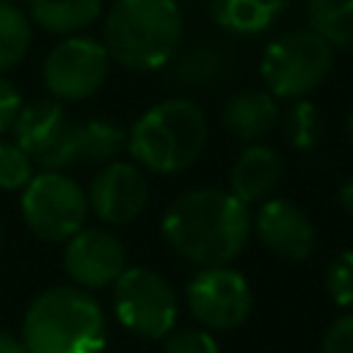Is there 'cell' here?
Returning a JSON list of instances; mask_svg holds the SVG:
<instances>
[{"instance_id": "1", "label": "cell", "mask_w": 353, "mask_h": 353, "mask_svg": "<svg viewBox=\"0 0 353 353\" xmlns=\"http://www.w3.org/2000/svg\"><path fill=\"white\" fill-rule=\"evenodd\" d=\"M163 234L165 243L193 265H229L251 237V212L232 190L193 188L165 210Z\"/></svg>"}, {"instance_id": "2", "label": "cell", "mask_w": 353, "mask_h": 353, "mask_svg": "<svg viewBox=\"0 0 353 353\" xmlns=\"http://www.w3.org/2000/svg\"><path fill=\"white\" fill-rule=\"evenodd\" d=\"M179 0H113L102 14V44L127 72H157L182 47Z\"/></svg>"}, {"instance_id": "3", "label": "cell", "mask_w": 353, "mask_h": 353, "mask_svg": "<svg viewBox=\"0 0 353 353\" xmlns=\"http://www.w3.org/2000/svg\"><path fill=\"white\" fill-rule=\"evenodd\" d=\"M105 339V312L83 287H50L30 301L22 317L28 353H102Z\"/></svg>"}, {"instance_id": "4", "label": "cell", "mask_w": 353, "mask_h": 353, "mask_svg": "<svg viewBox=\"0 0 353 353\" xmlns=\"http://www.w3.org/2000/svg\"><path fill=\"white\" fill-rule=\"evenodd\" d=\"M207 141V116L185 97H171L152 105L127 132L130 154L154 174H179L190 168L201 157Z\"/></svg>"}, {"instance_id": "5", "label": "cell", "mask_w": 353, "mask_h": 353, "mask_svg": "<svg viewBox=\"0 0 353 353\" xmlns=\"http://www.w3.org/2000/svg\"><path fill=\"white\" fill-rule=\"evenodd\" d=\"M331 66L334 47L312 28H303L281 33L265 47L259 74L276 99H301L328 77Z\"/></svg>"}, {"instance_id": "6", "label": "cell", "mask_w": 353, "mask_h": 353, "mask_svg": "<svg viewBox=\"0 0 353 353\" xmlns=\"http://www.w3.org/2000/svg\"><path fill=\"white\" fill-rule=\"evenodd\" d=\"M88 193L61 171L33 174L22 188L25 226L44 243H66L85 226Z\"/></svg>"}, {"instance_id": "7", "label": "cell", "mask_w": 353, "mask_h": 353, "mask_svg": "<svg viewBox=\"0 0 353 353\" xmlns=\"http://www.w3.org/2000/svg\"><path fill=\"white\" fill-rule=\"evenodd\" d=\"M113 309L119 323L143 339H163L176 325V292L152 268H124L113 281Z\"/></svg>"}, {"instance_id": "8", "label": "cell", "mask_w": 353, "mask_h": 353, "mask_svg": "<svg viewBox=\"0 0 353 353\" xmlns=\"http://www.w3.org/2000/svg\"><path fill=\"white\" fill-rule=\"evenodd\" d=\"M110 52L94 36H61L41 63V77L58 102H80L94 97L110 72Z\"/></svg>"}, {"instance_id": "9", "label": "cell", "mask_w": 353, "mask_h": 353, "mask_svg": "<svg viewBox=\"0 0 353 353\" xmlns=\"http://www.w3.org/2000/svg\"><path fill=\"white\" fill-rule=\"evenodd\" d=\"M74 124L77 121L66 119L63 105L50 97L22 105L11 132L36 165H41L44 171H63L66 165L77 163Z\"/></svg>"}, {"instance_id": "10", "label": "cell", "mask_w": 353, "mask_h": 353, "mask_svg": "<svg viewBox=\"0 0 353 353\" xmlns=\"http://www.w3.org/2000/svg\"><path fill=\"white\" fill-rule=\"evenodd\" d=\"M188 309L190 314L210 331H232L243 325L251 314V290L243 273L226 265L201 268L188 290Z\"/></svg>"}, {"instance_id": "11", "label": "cell", "mask_w": 353, "mask_h": 353, "mask_svg": "<svg viewBox=\"0 0 353 353\" xmlns=\"http://www.w3.org/2000/svg\"><path fill=\"white\" fill-rule=\"evenodd\" d=\"M127 268V251L110 229H80L66 240L63 270L83 290L113 287Z\"/></svg>"}, {"instance_id": "12", "label": "cell", "mask_w": 353, "mask_h": 353, "mask_svg": "<svg viewBox=\"0 0 353 353\" xmlns=\"http://www.w3.org/2000/svg\"><path fill=\"white\" fill-rule=\"evenodd\" d=\"M146 201H149V185L143 171L124 160L105 163L88 188L91 212L110 226L132 223L143 212Z\"/></svg>"}, {"instance_id": "13", "label": "cell", "mask_w": 353, "mask_h": 353, "mask_svg": "<svg viewBox=\"0 0 353 353\" xmlns=\"http://www.w3.org/2000/svg\"><path fill=\"white\" fill-rule=\"evenodd\" d=\"M251 226L259 243L281 259L301 262L314 251V226L309 215L287 199H265Z\"/></svg>"}, {"instance_id": "14", "label": "cell", "mask_w": 353, "mask_h": 353, "mask_svg": "<svg viewBox=\"0 0 353 353\" xmlns=\"http://www.w3.org/2000/svg\"><path fill=\"white\" fill-rule=\"evenodd\" d=\"M221 121L226 132L237 141L254 143L262 141L279 121V105L276 97L265 88H240L234 91L221 113Z\"/></svg>"}, {"instance_id": "15", "label": "cell", "mask_w": 353, "mask_h": 353, "mask_svg": "<svg viewBox=\"0 0 353 353\" xmlns=\"http://www.w3.org/2000/svg\"><path fill=\"white\" fill-rule=\"evenodd\" d=\"M279 179H281L279 154L268 143L254 141L237 154V160L232 165V174H229V188L240 201L256 204V201L270 199Z\"/></svg>"}, {"instance_id": "16", "label": "cell", "mask_w": 353, "mask_h": 353, "mask_svg": "<svg viewBox=\"0 0 353 353\" xmlns=\"http://www.w3.org/2000/svg\"><path fill=\"white\" fill-rule=\"evenodd\" d=\"M165 66H168L171 83L182 88L218 85L229 74V58L212 41H196L190 47H179Z\"/></svg>"}, {"instance_id": "17", "label": "cell", "mask_w": 353, "mask_h": 353, "mask_svg": "<svg viewBox=\"0 0 353 353\" xmlns=\"http://www.w3.org/2000/svg\"><path fill=\"white\" fill-rule=\"evenodd\" d=\"M290 0H210L212 22L234 36H262L287 11Z\"/></svg>"}, {"instance_id": "18", "label": "cell", "mask_w": 353, "mask_h": 353, "mask_svg": "<svg viewBox=\"0 0 353 353\" xmlns=\"http://www.w3.org/2000/svg\"><path fill=\"white\" fill-rule=\"evenodd\" d=\"M105 14V0H28V17L47 33L74 36Z\"/></svg>"}, {"instance_id": "19", "label": "cell", "mask_w": 353, "mask_h": 353, "mask_svg": "<svg viewBox=\"0 0 353 353\" xmlns=\"http://www.w3.org/2000/svg\"><path fill=\"white\" fill-rule=\"evenodd\" d=\"M77 163H110L127 146V130L110 119H85L74 124Z\"/></svg>"}, {"instance_id": "20", "label": "cell", "mask_w": 353, "mask_h": 353, "mask_svg": "<svg viewBox=\"0 0 353 353\" xmlns=\"http://www.w3.org/2000/svg\"><path fill=\"white\" fill-rule=\"evenodd\" d=\"M33 47V19L14 3H0V74L19 66Z\"/></svg>"}, {"instance_id": "21", "label": "cell", "mask_w": 353, "mask_h": 353, "mask_svg": "<svg viewBox=\"0 0 353 353\" xmlns=\"http://www.w3.org/2000/svg\"><path fill=\"white\" fill-rule=\"evenodd\" d=\"M309 28L331 47L353 44V0H306Z\"/></svg>"}, {"instance_id": "22", "label": "cell", "mask_w": 353, "mask_h": 353, "mask_svg": "<svg viewBox=\"0 0 353 353\" xmlns=\"http://www.w3.org/2000/svg\"><path fill=\"white\" fill-rule=\"evenodd\" d=\"M284 132L287 141L295 149H312L320 138V116L317 108L309 99H292V108L284 116Z\"/></svg>"}, {"instance_id": "23", "label": "cell", "mask_w": 353, "mask_h": 353, "mask_svg": "<svg viewBox=\"0 0 353 353\" xmlns=\"http://www.w3.org/2000/svg\"><path fill=\"white\" fill-rule=\"evenodd\" d=\"M33 176V160L17 141H0V190H22Z\"/></svg>"}, {"instance_id": "24", "label": "cell", "mask_w": 353, "mask_h": 353, "mask_svg": "<svg viewBox=\"0 0 353 353\" xmlns=\"http://www.w3.org/2000/svg\"><path fill=\"white\" fill-rule=\"evenodd\" d=\"M325 290L342 309L353 306V251L336 254L325 268Z\"/></svg>"}, {"instance_id": "25", "label": "cell", "mask_w": 353, "mask_h": 353, "mask_svg": "<svg viewBox=\"0 0 353 353\" xmlns=\"http://www.w3.org/2000/svg\"><path fill=\"white\" fill-rule=\"evenodd\" d=\"M165 353H218V342L210 328H171L165 336Z\"/></svg>"}, {"instance_id": "26", "label": "cell", "mask_w": 353, "mask_h": 353, "mask_svg": "<svg viewBox=\"0 0 353 353\" xmlns=\"http://www.w3.org/2000/svg\"><path fill=\"white\" fill-rule=\"evenodd\" d=\"M320 353H353V312L328 325Z\"/></svg>"}, {"instance_id": "27", "label": "cell", "mask_w": 353, "mask_h": 353, "mask_svg": "<svg viewBox=\"0 0 353 353\" xmlns=\"http://www.w3.org/2000/svg\"><path fill=\"white\" fill-rule=\"evenodd\" d=\"M19 108H22V97H19L17 85L0 74V135L14 127Z\"/></svg>"}, {"instance_id": "28", "label": "cell", "mask_w": 353, "mask_h": 353, "mask_svg": "<svg viewBox=\"0 0 353 353\" xmlns=\"http://www.w3.org/2000/svg\"><path fill=\"white\" fill-rule=\"evenodd\" d=\"M0 353H28V350H25L22 339H17V336H11L8 331L0 328Z\"/></svg>"}, {"instance_id": "29", "label": "cell", "mask_w": 353, "mask_h": 353, "mask_svg": "<svg viewBox=\"0 0 353 353\" xmlns=\"http://www.w3.org/2000/svg\"><path fill=\"white\" fill-rule=\"evenodd\" d=\"M339 201H342V207L353 215V176L342 182V188H339Z\"/></svg>"}, {"instance_id": "30", "label": "cell", "mask_w": 353, "mask_h": 353, "mask_svg": "<svg viewBox=\"0 0 353 353\" xmlns=\"http://www.w3.org/2000/svg\"><path fill=\"white\" fill-rule=\"evenodd\" d=\"M345 130H347V138H350V143H353V110L347 113V121H345Z\"/></svg>"}, {"instance_id": "31", "label": "cell", "mask_w": 353, "mask_h": 353, "mask_svg": "<svg viewBox=\"0 0 353 353\" xmlns=\"http://www.w3.org/2000/svg\"><path fill=\"white\" fill-rule=\"evenodd\" d=\"M0 3H14V6H17V3H22V0H0Z\"/></svg>"}, {"instance_id": "32", "label": "cell", "mask_w": 353, "mask_h": 353, "mask_svg": "<svg viewBox=\"0 0 353 353\" xmlns=\"http://www.w3.org/2000/svg\"><path fill=\"white\" fill-rule=\"evenodd\" d=\"M0 243H3V232H0Z\"/></svg>"}]
</instances>
